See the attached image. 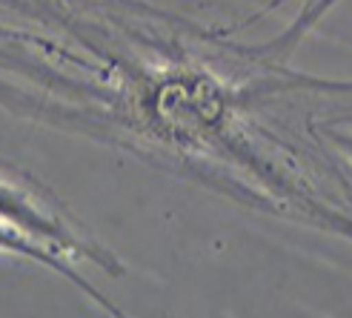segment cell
I'll return each mask as SVG.
<instances>
[{"label": "cell", "mask_w": 352, "mask_h": 318, "mask_svg": "<svg viewBox=\"0 0 352 318\" xmlns=\"http://www.w3.org/2000/svg\"><path fill=\"white\" fill-rule=\"evenodd\" d=\"M0 221L46 244L49 250L66 255L69 261H89L115 278L126 273L115 253L100 246L86 229L72 221L66 206L55 198V192L6 164H0Z\"/></svg>", "instance_id": "cell-1"}, {"label": "cell", "mask_w": 352, "mask_h": 318, "mask_svg": "<svg viewBox=\"0 0 352 318\" xmlns=\"http://www.w3.org/2000/svg\"><path fill=\"white\" fill-rule=\"evenodd\" d=\"M289 0H272V3H267L263 9H258L252 17H263V14H270V12H275V9H280V6H287ZM338 0H304L301 3V12L295 14V21L278 34V38H272L270 43H263L261 49L267 52V55H272L275 61H284L287 63V58L292 55V49L301 43L307 34L318 26L324 17H327V12L336 6ZM252 17H250V23H252Z\"/></svg>", "instance_id": "cell-2"}]
</instances>
